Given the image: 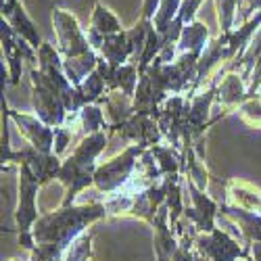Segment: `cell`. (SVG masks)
I'll use <instances>...</instances> for the list:
<instances>
[{
	"label": "cell",
	"instance_id": "6da1fadb",
	"mask_svg": "<svg viewBox=\"0 0 261 261\" xmlns=\"http://www.w3.org/2000/svg\"><path fill=\"white\" fill-rule=\"evenodd\" d=\"M107 215L105 203H86L61 207L53 213L38 217L32 230L36 249L30 255H36L40 261H63V255L71 247V243L86 228Z\"/></svg>",
	"mask_w": 261,
	"mask_h": 261
},
{
	"label": "cell",
	"instance_id": "7a4b0ae2",
	"mask_svg": "<svg viewBox=\"0 0 261 261\" xmlns=\"http://www.w3.org/2000/svg\"><path fill=\"white\" fill-rule=\"evenodd\" d=\"M105 146H107V132L88 134L80 140L73 153L63 161L57 180L67 188V194H65L61 207H71L77 194L84 188L94 184V173L98 169L96 159L105 150Z\"/></svg>",
	"mask_w": 261,
	"mask_h": 261
},
{
	"label": "cell",
	"instance_id": "3957f363",
	"mask_svg": "<svg viewBox=\"0 0 261 261\" xmlns=\"http://www.w3.org/2000/svg\"><path fill=\"white\" fill-rule=\"evenodd\" d=\"M38 190H40V184L32 176V171L25 165H19V203L15 211V222H17V232H19V245L30 253L36 249L32 230L40 217L38 205H36Z\"/></svg>",
	"mask_w": 261,
	"mask_h": 261
},
{
	"label": "cell",
	"instance_id": "277c9868",
	"mask_svg": "<svg viewBox=\"0 0 261 261\" xmlns=\"http://www.w3.org/2000/svg\"><path fill=\"white\" fill-rule=\"evenodd\" d=\"M9 163L25 165L32 171V176L38 180L40 186H44L50 180H55L61 171V165H63L59 155L40 153V150H36L34 146H23L21 150H13L11 142H9V132L5 129V134H3V169Z\"/></svg>",
	"mask_w": 261,
	"mask_h": 261
},
{
	"label": "cell",
	"instance_id": "5b68a950",
	"mask_svg": "<svg viewBox=\"0 0 261 261\" xmlns=\"http://www.w3.org/2000/svg\"><path fill=\"white\" fill-rule=\"evenodd\" d=\"M144 150L146 148H142L138 144H132V146H127L123 153H119L117 157L98 165V169L94 173V186L105 194L119 192L129 180H132L136 165H138V159L142 157Z\"/></svg>",
	"mask_w": 261,
	"mask_h": 261
},
{
	"label": "cell",
	"instance_id": "8992f818",
	"mask_svg": "<svg viewBox=\"0 0 261 261\" xmlns=\"http://www.w3.org/2000/svg\"><path fill=\"white\" fill-rule=\"evenodd\" d=\"M53 23H55V32H57L59 53L63 55V59H75V57H82L92 50L88 36L82 32V28L77 25V19L71 13L63 11V9H55Z\"/></svg>",
	"mask_w": 261,
	"mask_h": 261
},
{
	"label": "cell",
	"instance_id": "52a82bcc",
	"mask_svg": "<svg viewBox=\"0 0 261 261\" xmlns=\"http://www.w3.org/2000/svg\"><path fill=\"white\" fill-rule=\"evenodd\" d=\"M197 253L209 261H238L247 259L249 251L238 245L236 238H232L228 232L215 228L213 232H201L194 241Z\"/></svg>",
	"mask_w": 261,
	"mask_h": 261
},
{
	"label": "cell",
	"instance_id": "ba28073f",
	"mask_svg": "<svg viewBox=\"0 0 261 261\" xmlns=\"http://www.w3.org/2000/svg\"><path fill=\"white\" fill-rule=\"evenodd\" d=\"M3 109H5V115L15 121L19 134L30 142V146H34L40 153H55V127L46 125L36 115L13 111V109L7 107V100H3Z\"/></svg>",
	"mask_w": 261,
	"mask_h": 261
},
{
	"label": "cell",
	"instance_id": "9c48e42d",
	"mask_svg": "<svg viewBox=\"0 0 261 261\" xmlns=\"http://www.w3.org/2000/svg\"><path fill=\"white\" fill-rule=\"evenodd\" d=\"M0 36H3V50H5V59L9 65V77L11 84H19L21 80V69H23V61L36 63L38 61V50L32 48L30 42H25L21 36L15 34V30L3 19V25H0Z\"/></svg>",
	"mask_w": 261,
	"mask_h": 261
},
{
	"label": "cell",
	"instance_id": "30bf717a",
	"mask_svg": "<svg viewBox=\"0 0 261 261\" xmlns=\"http://www.w3.org/2000/svg\"><path fill=\"white\" fill-rule=\"evenodd\" d=\"M186 188H188V197H190L192 205L184 209V220H188L190 224L197 226L199 234L201 232H213L215 230V217L220 213V205H217L213 199H209L205 194V190H201L190 180H186Z\"/></svg>",
	"mask_w": 261,
	"mask_h": 261
},
{
	"label": "cell",
	"instance_id": "8fae6325",
	"mask_svg": "<svg viewBox=\"0 0 261 261\" xmlns=\"http://www.w3.org/2000/svg\"><path fill=\"white\" fill-rule=\"evenodd\" d=\"M111 129L117 132L123 140L134 142L142 148H153L163 138L157 119L150 117V115H140V113H134L129 119H125L123 123H119Z\"/></svg>",
	"mask_w": 261,
	"mask_h": 261
},
{
	"label": "cell",
	"instance_id": "7c38bea8",
	"mask_svg": "<svg viewBox=\"0 0 261 261\" xmlns=\"http://www.w3.org/2000/svg\"><path fill=\"white\" fill-rule=\"evenodd\" d=\"M96 71H98V73L102 75V80L107 82V90H109V92L121 90L123 96L134 98L136 88H138V80H140L138 65L125 63V65H121V67H111V65H109L107 61L100 59Z\"/></svg>",
	"mask_w": 261,
	"mask_h": 261
},
{
	"label": "cell",
	"instance_id": "4fadbf2b",
	"mask_svg": "<svg viewBox=\"0 0 261 261\" xmlns=\"http://www.w3.org/2000/svg\"><path fill=\"white\" fill-rule=\"evenodd\" d=\"M150 226L155 228V255H157V261H171L173 259V253L178 251L180 247V241L176 232H173L171 224H169V209L167 205H163L155 220L150 222Z\"/></svg>",
	"mask_w": 261,
	"mask_h": 261
},
{
	"label": "cell",
	"instance_id": "5bb4252c",
	"mask_svg": "<svg viewBox=\"0 0 261 261\" xmlns=\"http://www.w3.org/2000/svg\"><path fill=\"white\" fill-rule=\"evenodd\" d=\"M98 53L102 55V61H107L111 67H121V65H125V61H129L134 57L132 42L127 38V32L105 36Z\"/></svg>",
	"mask_w": 261,
	"mask_h": 261
},
{
	"label": "cell",
	"instance_id": "9a60e30c",
	"mask_svg": "<svg viewBox=\"0 0 261 261\" xmlns=\"http://www.w3.org/2000/svg\"><path fill=\"white\" fill-rule=\"evenodd\" d=\"M3 19L15 30L17 36H21L25 42H30L32 48L38 50L42 44H44V42H42V38H40V34H38V28L34 25V21L28 17V13H25L23 7H21V3H17L7 15H3Z\"/></svg>",
	"mask_w": 261,
	"mask_h": 261
},
{
	"label": "cell",
	"instance_id": "2e32d148",
	"mask_svg": "<svg viewBox=\"0 0 261 261\" xmlns=\"http://www.w3.org/2000/svg\"><path fill=\"white\" fill-rule=\"evenodd\" d=\"M209 46V30L205 23L194 19L192 23L184 25L180 42H178V50L180 53H192V55H203L205 48Z\"/></svg>",
	"mask_w": 261,
	"mask_h": 261
},
{
	"label": "cell",
	"instance_id": "e0dca14e",
	"mask_svg": "<svg viewBox=\"0 0 261 261\" xmlns=\"http://www.w3.org/2000/svg\"><path fill=\"white\" fill-rule=\"evenodd\" d=\"M98 61H100V57L96 55V50H90V53L75 57V59H63V73L67 75V80L77 88L92 71H96Z\"/></svg>",
	"mask_w": 261,
	"mask_h": 261
},
{
	"label": "cell",
	"instance_id": "ac0fdd59",
	"mask_svg": "<svg viewBox=\"0 0 261 261\" xmlns=\"http://www.w3.org/2000/svg\"><path fill=\"white\" fill-rule=\"evenodd\" d=\"M245 80L238 73H230L222 80V84H217V96L215 100L224 105V107H238L245 105L247 98V88H245Z\"/></svg>",
	"mask_w": 261,
	"mask_h": 261
},
{
	"label": "cell",
	"instance_id": "d6986e66",
	"mask_svg": "<svg viewBox=\"0 0 261 261\" xmlns=\"http://www.w3.org/2000/svg\"><path fill=\"white\" fill-rule=\"evenodd\" d=\"M90 28L96 30L98 34H102V36H111V34L123 32L119 19L111 11H109L105 5H100V3L94 5V13H92V19H90Z\"/></svg>",
	"mask_w": 261,
	"mask_h": 261
},
{
	"label": "cell",
	"instance_id": "ffe728a7",
	"mask_svg": "<svg viewBox=\"0 0 261 261\" xmlns=\"http://www.w3.org/2000/svg\"><path fill=\"white\" fill-rule=\"evenodd\" d=\"M77 92H80L84 105H94V102L102 100L105 92H109V90H107V82L102 80V75L98 71H92L77 86Z\"/></svg>",
	"mask_w": 261,
	"mask_h": 261
},
{
	"label": "cell",
	"instance_id": "44dd1931",
	"mask_svg": "<svg viewBox=\"0 0 261 261\" xmlns=\"http://www.w3.org/2000/svg\"><path fill=\"white\" fill-rule=\"evenodd\" d=\"M80 121L84 125V132L86 136L88 134H96V132H105V127L111 129V125H109L105 121V113L102 109L94 102V105H86L82 111H80Z\"/></svg>",
	"mask_w": 261,
	"mask_h": 261
},
{
	"label": "cell",
	"instance_id": "7402d4cb",
	"mask_svg": "<svg viewBox=\"0 0 261 261\" xmlns=\"http://www.w3.org/2000/svg\"><path fill=\"white\" fill-rule=\"evenodd\" d=\"M180 9H182V0H161V5L153 17V28L159 34H163L173 21L178 19Z\"/></svg>",
	"mask_w": 261,
	"mask_h": 261
},
{
	"label": "cell",
	"instance_id": "603a6c76",
	"mask_svg": "<svg viewBox=\"0 0 261 261\" xmlns=\"http://www.w3.org/2000/svg\"><path fill=\"white\" fill-rule=\"evenodd\" d=\"M230 190H232V194H234L238 207L261 213V192L253 190V188L247 186V184H238V182H230Z\"/></svg>",
	"mask_w": 261,
	"mask_h": 261
},
{
	"label": "cell",
	"instance_id": "cb8c5ba5",
	"mask_svg": "<svg viewBox=\"0 0 261 261\" xmlns=\"http://www.w3.org/2000/svg\"><path fill=\"white\" fill-rule=\"evenodd\" d=\"M90 257H92V232H84L65 251L63 261H90Z\"/></svg>",
	"mask_w": 261,
	"mask_h": 261
},
{
	"label": "cell",
	"instance_id": "d4e9b609",
	"mask_svg": "<svg viewBox=\"0 0 261 261\" xmlns=\"http://www.w3.org/2000/svg\"><path fill=\"white\" fill-rule=\"evenodd\" d=\"M259 55H261V28H259V32L255 34V38H253V42L249 44V48H247V53H245V57L238 61V65L234 69H238V67H243L241 71H238V75H241L247 84H249V80H251V73H253V67H255V61L259 59Z\"/></svg>",
	"mask_w": 261,
	"mask_h": 261
},
{
	"label": "cell",
	"instance_id": "484cf974",
	"mask_svg": "<svg viewBox=\"0 0 261 261\" xmlns=\"http://www.w3.org/2000/svg\"><path fill=\"white\" fill-rule=\"evenodd\" d=\"M241 0H215L217 7V23H220L222 34H232L234 21H236V7Z\"/></svg>",
	"mask_w": 261,
	"mask_h": 261
},
{
	"label": "cell",
	"instance_id": "4316f807",
	"mask_svg": "<svg viewBox=\"0 0 261 261\" xmlns=\"http://www.w3.org/2000/svg\"><path fill=\"white\" fill-rule=\"evenodd\" d=\"M71 142V132L67 127H55V155H63Z\"/></svg>",
	"mask_w": 261,
	"mask_h": 261
},
{
	"label": "cell",
	"instance_id": "83f0119b",
	"mask_svg": "<svg viewBox=\"0 0 261 261\" xmlns=\"http://www.w3.org/2000/svg\"><path fill=\"white\" fill-rule=\"evenodd\" d=\"M241 111L249 123H259L261 121V100H247L245 105H241Z\"/></svg>",
	"mask_w": 261,
	"mask_h": 261
},
{
	"label": "cell",
	"instance_id": "f1b7e54d",
	"mask_svg": "<svg viewBox=\"0 0 261 261\" xmlns=\"http://www.w3.org/2000/svg\"><path fill=\"white\" fill-rule=\"evenodd\" d=\"M259 88H261V55L255 61V67H253V73H251V80H249V86H247V98L253 100Z\"/></svg>",
	"mask_w": 261,
	"mask_h": 261
},
{
	"label": "cell",
	"instance_id": "f546056e",
	"mask_svg": "<svg viewBox=\"0 0 261 261\" xmlns=\"http://www.w3.org/2000/svg\"><path fill=\"white\" fill-rule=\"evenodd\" d=\"M201 3H203V0H182V9H180L178 17L184 21V25H188V23H192V21H194V15H197Z\"/></svg>",
	"mask_w": 261,
	"mask_h": 261
},
{
	"label": "cell",
	"instance_id": "4dcf8cb0",
	"mask_svg": "<svg viewBox=\"0 0 261 261\" xmlns=\"http://www.w3.org/2000/svg\"><path fill=\"white\" fill-rule=\"evenodd\" d=\"M159 5H161V0H144V3H142V19H150V21H153Z\"/></svg>",
	"mask_w": 261,
	"mask_h": 261
},
{
	"label": "cell",
	"instance_id": "1f68e13d",
	"mask_svg": "<svg viewBox=\"0 0 261 261\" xmlns=\"http://www.w3.org/2000/svg\"><path fill=\"white\" fill-rule=\"evenodd\" d=\"M259 11H261V0H249L247 7H245V11H243V17L249 21L251 15H253V13H259Z\"/></svg>",
	"mask_w": 261,
	"mask_h": 261
},
{
	"label": "cell",
	"instance_id": "d6a6232c",
	"mask_svg": "<svg viewBox=\"0 0 261 261\" xmlns=\"http://www.w3.org/2000/svg\"><path fill=\"white\" fill-rule=\"evenodd\" d=\"M17 3H19V0H3V15H7Z\"/></svg>",
	"mask_w": 261,
	"mask_h": 261
},
{
	"label": "cell",
	"instance_id": "836d02e7",
	"mask_svg": "<svg viewBox=\"0 0 261 261\" xmlns=\"http://www.w3.org/2000/svg\"><path fill=\"white\" fill-rule=\"evenodd\" d=\"M194 261H209V259H205V257H201V255L197 253V257H194Z\"/></svg>",
	"mask_w": 261,
	"mask_h": 261
},
{
	"label": "cell",
	"instance_id": "e575fe53",
	"mask_svg": "<svg viewBox=\"0 0 261 261\" xmlns=\"http://www.w3.org/2000/svg\"><path fill=\"white\" fill-rule=\"evenodd\" d=\"M11 261H21V259H11Z\"/></svg>",
	"mask_w": 261,
	"mask_h": 261
}]
</instances>
